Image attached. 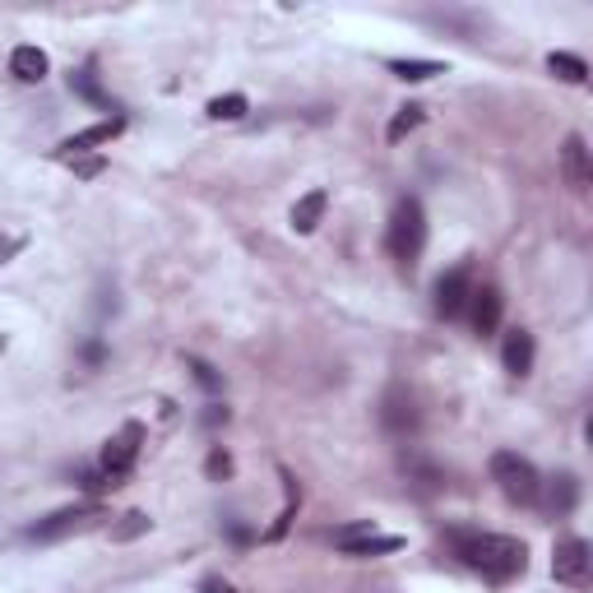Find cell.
Instances as JSON below:
<instances>
[{"mask_svg":"<svg viewBox=\"0 0 593 593\" xmlns=\"http://www.w3.org/2000/svg\"><path fill=\"white\" fill-rule=\"evenodd\" d=\"M547 70L557 74V79H566V84H584V79H589V66L580 61V56H570V51H551L547 56Z\"/></svg>","mask_w":593,"mask_h":593,"instance_id":"cell-19","label":"cell"},{"mask_svg":"<svg viewBox=\"0 0 593 593\" xmlns=\"http://www.w3.org/2000/svg\"><path fill=\"white\" fill-rule=\"evenodd\" d=\"M121 130H126V116H107V121H97V126H89V130L70 135V140H61L56 158H66V163H74L79 153H89V149H97V144H112Z\"/></svg>","mask_w":593,"mask_h":593,"instance_id":"cell-10","label":"cell"},{"mask_svg":"<svg viewBox=\"0 0 593 593\" xmlns=\"http://www.w3.org/2000/svg\"><path fill=\"white\" fill-rule=\"evenodd\" d=\"M97 520H107V510L97 501H79V505H66V510H56V515L28 524V538L33 543H61V538H70V533L93 528Z\"/></svg>","mask_w":593,"mask_h":593,"instance_id":"cell-4","label":"cell"},{"mask_svg":"<svg viewBox=\"0 0 593 593\" xmlns=\"http://www.w3.org/2000/svg\"><path fill=\"white\" fill-rule=\"evenodd\" d=\"M283 487H288V505L279 510V520H274V524L265 528V543H279L283 533H288V524L296 520V501H302V491H296V482L288 478V473H283Z\"/></svg>","mask_w":593,"mask_h":593,"instance_id":"cell-20","label":"cell"},{"mask_svg":"<svg viewBox=\"0 0 593 593\" xmlns=\"http://www.w3.org/2000/svg\"><path fill=\"white\" fill-rule=\"evenodd\" d=\"M450 551L468 566L473 575L491 584H510L528 570V547L510 533H482V528H450Z\"/></svg>","mask_w":593,"mask_h":593,"instance_id":"cell-1","label":"cell"},{"mask_svg":"<svg viewBox=\"0 0 593 593\" xmlns=\"http://www.w3.org/2000/svg\"><path fill=\"white\" fill-rule=\"evenodd\" d=\"M205 468H209V478H232V460H228V450H213Z\"/></svg>","mask_w":593,"mask_h":593,"instance_id":"cell-26","label":"cell"},{"mask_svg":"<svg viewBox=\"0 0 593 593\" xmlns=\"http://www.w3.org/2000/svg\"><path fill=\"white\" fill-rule=\"evenodd\" d=\"M422 121H427V107H422V103H408V107L394 112V121H389V130H385V140H389V144H399V140H408V135L418 130Z\"/></svg>","mask_w":593,"mask_h":593,"instance_id":"cell-18","label":"cell"},{"mask_svg":"<svg viewBox=\"0 0 593 593\" xmlns=\"http://www.w3.org/2000/svg\"><path fill=\"white\" fill-rule=\"evenodd\" d=\"M389 70L399 74L404 84H422V79H431V74H445L441 61H389Z\"/></svg>","mask_w":593,"mask_h":593,"instance_id":"cell-22","label":"cell"},{"mask_svg":"<svg viewBox=\"0 0 593 593\" xmlns=\"http://www.w3.org/2000/svg\"><path fill=\"white\" fill-rule=\"evenodd\" d=\"M575 501H580V478H575V473H557L551 487H547V510L561 520V515L575 510Z\"/></svg>","mask_w":593,"mask_h":593,"instance_id":"cell-16","label":"cell"},{"mask_svg":"<svg viewBox=\"0 0 593 593\" xmlns=\"http://www.w3.org/2000/svg\"><path fill=\"white\" fill-rule=\"evenodd\" d=\"M385 251L399 269H408V274L418 269L422 251H427V209H422L418 195H404V200L394 205L389 228H385Z\"/></svg>","mask_w":593,"mask_h":593,"instance_id":"cell-2","label":"cell"},{"mask_svg":"<svg viewBox=\"0 0 593 593\" xmlns=\"http://www.w3.org/2000/svg\"><path fill=\"white\" fill-rule=\"evenodd\" d=\"M19 246H24V236H0V265H5Z\"/></svg>","mask_w":593,"mask_h":593,"instance_id":"cell-31","label":"cell"},{"mask_svg":"<svg viewBox=\"0 0 593 593\" xmlns=\"http://www.w3.org/2000/svg\"><path fill=\"white\" fill-rule=\"evenodd\" d=\"M47 70H51V61H47V51H43V47L24 43V47H14V51H10V74L19 79V84H43Z\"/></svg>","mask_w":593,"mask_h":593,"instance_id":"cell-12","label":"cell"},{"mask_svg":"<svg viewBox=\"0 0 593 593\" xmlns=\"http://www.w3.org/2000/svg\"><path fill=\"white\" fill-rule=\"evenodd\" d=\"M561 176H566V186L584 195L589 182H593V163H589V144H584V135H566V144H561Z\"/></svg>","mask_w":593,"mask_h":593,"instance_id":"cell-11","label":"cell"},{"mask_svg":"<svg viewBox=\"0 0 593 593\" xmlns=\"http://www.w3.org/2000/svg\"><path fill=\"white\" fill-rule=\"evenodd\" d=\"M501 315H505V296H501L497 283L473 288V296H468V321H473V334H478V339H491V334L501 329Z\"/></svg>","mask_w":593,"mask_h":593,"instance_id":"cell-8","label":"cell"},{"mask_svg":"<svg viewBox=\"0 0 593 593\" xmlns=\"http://www.w3.org/2000/svg\"><path fill=\"white\" fill-rule=\"evenodd\" d=\"M501 362H505V371L510 375H520V381H524V375L533 371V334L528 329H510L505 334V344H501Z\"/></svg>","mask_w":593,"mask_h":593,"instance_id":"cell-13","label":"cell"},{"mask_svg":"<svg viewBox=\"0 0 593 593\" xmlns=\"http://www.w3.org/2000/svg\"><path fill=\"white\" fill-rule=\"evenodd\" d=\"M404 473H408V482H418V491L422 497H431V491H441V482H445V473L431 464V460H422L418 450H404Z\"/></svg>","mask_w":593,"mask_h":593,"instance_id":"cell-15","label":"cell"},{"mask_svg":"<svg viewBox=\"0 0 593 593\" xmlns=\"http://www.w3.org/2000/svg\"><path fill=\"white\" fill-rule=\"evenodd\" d=\"M418 422H422V412H418V404H412V394L404 385H394L381 404V427L389 431V437H412Z\"/></svg>","mask_w":593,"mask_h":593,"instance_id":"cell-9","label":"cell"},{"mask_svg":"<svg viewBox=\"0 0 593 593\" xmlns=\"http://www.w3.org/2000/svg\"><path fill=\"white\" fill-rule=\"evenodd\" d=\"M149 524H153L149 515H140V510H130V515H121V524L112 528V538H116V543H130V538H140V533H149Z\"/></svg>","mask_w":593,"mask_h":593,"instance_id":"cell-24","label":"cell"},{"mask_svg":"<svg viewBox=\"0 0 593 593\" xmlns=\"http://www.w3.org/2000/svg\"><path fill=\"white\" fill-rule=\"evenodd\" d=\"M219 422H228V408H223V404H213V408L205 412V427H219Z\"/></svg>","mask_w":593,"mask_h":593,"instance_id":"cell-32","label":"cell"},{"mask_svg":"<svg viewBox=\"0 0 593 593\" xmlns=\"http://www.w3.org/2000/svg\"><path fill=\"white\" fill-rule=\"evenodd\" d=\"M491 482H497L501 497L515 501V505H538V497H543L538 468H533L524 454H515V450H497V454H491Z\"/></svg>","mask_w":593,"mask_h":593,"instance_id":"cell-3","label":"cell"},{"mask_svg":"<svg viewBox=\"0 0 593 593\" xmlns=\"http://www.w3.org/2000/svg\"><path fill=\"white\" fill-rule=\"evenodd\" d=\"M140 445H144V427L140 422H126L116 437L103 445V460H97V473L112 482V487H121V478H130V468L135 460H140Z\"/></svg>","mask_w":593,"mask_h":593,"instance_id":"cell-5","label":"cell"},{"mask_svg":"<svg viewBox=\"0 0 593 593\" xmlns=\"http://www.w3.org/2000/svg\"><path fill=\"white\" fill-rule=\"evenodd\" d=\"M468 296H473V274H468V265H454L450 274L437 279V315L441 321H460L468 311Z\"/></svg>","mask_w":593,"mask_h":593,"instance_id":"cell-7","label":"cell"},{"mask_svg":"<svg viewBox=\"0 0 593 593\" xmlns=\"http://www.w3.org/2000/svg\"><path fill=\"white\" fill-rule=\"evenodd\" d=\"M589 566H593V547L584 538H561L557 551H551V575L561 584H589Z\"/></svg>","mask_w":593,"mask_h":593,"instance_id":"cell-6","label":"cell"},{"mask_svg":"<svg viewBox=\"0 0 593 593\" xmlns=\"http://www.w3.org/2000/svg\"><path fill=\"white\" fill-rule=\"evenodd\" d=\"M325 209H329V195L325 190H306L302 200L292 205V232H315L321 228V219H325Z\"/></svg>","mask_w":593,"mask_h":593,"instance_id":"cell-14","label":"cell"},{"mask_svg":"<svg viewBox=\"0 0 593 593\" xmlns=\"http://www.w3.org/2000/svg\"><path fill=\"white\" fill-rule=\"evenodd\" d=\"M200 593H236V589H232V584H228L223 575H209V580L200 584Z\"/></svg>","mask_w":593,"mask_h":593,"instance_id":"cell-30","label":"cell"},{"mask_svg":"<svg viewBox=\"0 0 593 593\" xmlns=\"http://www.w3.org/2000/svg\"><path fill=\"white\" fill-rule=\"evenodd\" d=\"M404 538H394V533H367V538H352L344 543L339 551L344 557H389V551H399Z\"/></svg>","mask_w":593,"mask_h":593,"instance_id":"cell-17","label":"cell"},{"mask_svg":"<svg viewBox=\"0 0 593 593\" xmlns=\"http://www.w3.org/2000/svg\"><path fill=\"white\" fill-rule=\"evenodd\" d=\"M74 172H79V176H97V172H103V158H79Z\"/></svg>","mask_w":593,"mask_h":593,"instance_id":"cell-29","label":"cell"},{"mask_svg":"<svg viewBox=\"0 0 593 593\" xmlns=\"http://www.w3.org/2000/svg\"><path fill=\"white\" fill-rule=\"evenodd\" d=\"M79 487H84L89 497H97V491H107L112 482H107V478H103V473H97V468H89V473H79Z\"/></svg>","mask_w":593,"mask_h":593,"instance_id":"cell-27","label":"cell"},{"mask_svg":"<svg viewBox=\"0 0 593 593\" xmlns=\"http://www.w3.org/2000/svg\"><path fill=\"white\" fill-rule=\"evenodd\" d=\"M186 367L195 371V381H200L205 389H219V385H223V375H219V371H213L209 362H200V358H186Z\"/></svg>","mask_w":593,"mask_h":593,"instance_id":"cell-25","label":"cell"},{"mask_svg":"<svg viewBox=\"0 0 593 593\" xmlns=\"http://www.w3.org/2000/svg\"><path fill=\"white\" fill-rule=\"evenodd\" d=\"M84 362H89V367H103V362H107V348L97 344V339H93V344H84Z\"/></svg>","mask_w":593,"mask_h":593,"instance_id":"cell-28","label":"cell"},{"mask_svg":"<svg viewBox=\"0 0 593 593\" xmlns=\"http://www.w3.org/2000/svg\"><path fill=\"white\" fill-rule=\"evenodd\" d=\"M246 97L242 93H228V97H213V103H209V116H213V121H242V116H246Z\"/></svg>","mask_w":593,"mask_h":593,"instance_id":"cell-23","label":"cell"},{"mask_svg":"<svg viewBox=\"0 0 593 593\" xmlns=\"http://www.w3.org/2000/svg\"><path fill=\"white\" fill-rule=\"evenodd\" d=\"M70 89H74L79 97H89L93 107H107V112H116V107H112V97H107L103 89H97V74H93V70H74V74H70Z\"/></svg>","mask_w":593,"mask_h":593,"instance_id":"cell-21","label":"cell"}]
</instances>
